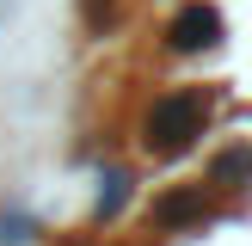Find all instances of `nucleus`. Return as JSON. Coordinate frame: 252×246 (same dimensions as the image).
<instances>
[{"label":"nucleus","mask_w":252,"mask_h":246,"mask_svg":"<svg viewBox=\"0 0 252 246\" xmlns=\"http://www.w3.org/2000/svg\"><path fill=\"white\" fill-rule=\"evenodd\" d=\"M197 117H203V105H197V98H166V105L154 111V123H148L154 148H185V142L197 135Z\"/></svg>","instance_id":"1"},{"label":"nucleus","mask_w":252,"mask_h":246,"mask_svg":"<svg viewBox=\"0 0 252 246\" xmlns=\"http://www.w3.org/2000/svg\"><path fill=\"white\" fill-rule=\"evenodd\" d=\"M185 31H191L185 43H209V37H216V12H209V6H191V12H185Z\"/></svg>","instance_id":"2"},{"label":"nucleus","mask_w":252,"mask_h":246,"mask_svg":"<svg viewBox=\"0 0 252 246\" xmlns=\"http://www.w3.org/2000/svg\"><path fill=\"white\" fill-rule=\"evenodd\" d=\"M160 215H166V221H197V215H203V197H166V203H160Z\"/></svg>","instance_id":"3"},{"label":"nucleus","mask_w":252,"mask_h":246,"mask_svg":"<svg viewBox=\"0 0 252 246\" xmlns=\"http://www.w3.org/2000/svg\"><path fill=\"white\" fill-rule=\"evenodd\" d=\"M252 172V148H234V154H221V179H246Z\"/></svg>","instance_id":"4"}]
</instances>
